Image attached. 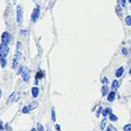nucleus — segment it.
I'll return each instance as SVG.
<instances>
[{
    "instance_id": "f257e3e1",
    "label": "nucleus",
    "mask_w": 131,
    "mask_h": 131,
    "mask_svg": "<svg viewBox=\"0 0 131 131\" xmlns=\"http://www.w3.org/2000/svg\"><path fill=\"white\" fill-rule=\"evenodd\" d=\"M8 52H9L8 46L2 43L0 45V58H5L7 56V54H8Z\"/></svg>"
},
{
    "instance_id": "f03ea898",
    "label": "nucleus",
    "mask_w": 131,
    "mask_h": 131,
    "mask_svg": "<svg viewBox=\"0 0 131 131\" xmlns=\"http://www.w3.org/2000/svg\"><path fill=\"white\" fill-rule=\"evenodd\" d=\"M20 57H21V53L19 52V49H17V52H16L15 55H14V60H13V64H12V67L14 68H16V66H17L18 62H19L20 61Z\"/></svg>"
},
{
    "instance_id": "7ed1b4c3",
    "label": "nucleus",
    "mask_w": 131,
    "mask_h": 131,
    "mask_svg": "<svg viewBox=\"0 0 131 131\" xmlns=\"http://www.w3.org/2000/svg\"><path fill=\"white\" fill-rule=\"evenodd\" d=\"M39 14H40V10H39V7L38 6L33 10V14H32V21L33 23H36L38 18L39 17Z\"/></svg>"
},
{
    "instance_id": "20e7f679",
    "label": "nucleus",
    "mask_w": 131,
    "mask_h": 131,
    "mask_svg": "<svg viewBox=\"0 0 131 131\" xmlns=\"http://www.w3.org/2000/svg\"><path fill=\"white\" fill-rule=\"evenodd\" d=\"M10 39H11V36L8 32H4L2 34V42H3V44L7 45L9 43V41H10Z\"/></svg>"
},
{
    "instance_id": "39448f33",
    "label": "nucleus",
    "mask_w": 131,
    "mask_h": 131,
    "mask_svg": "<svg viewBox=\"0 0 131 131\" xmlns=\"http://www.w3.org/2000/svg\"><path fill=\"white\" fill-rule=\"evenodd\" d=\"M23 21V10H21V5L17 6V23H21Z\"/></svg>"
},
{
    "instance_id": "423d86ee",
    "label": "nucleus",
    "mask_w": 131,
    "mask_h": 131,
    "mask_svg": "<svg viewBox=\"0 0 131 131\" xmlns=\"http://www.w3.org/2000/svg\"><path fill=\"white\" fill-rule=\"evenodd\" d=\"M115 96H116L115 92H113V91L110 92V93L108 94V95H107V100L110 103H112L114 101V99H115Z\"/></svg>"
},
{
    "instance_id": "0eeeda50",
    "label": "nucleus",
    "mask_w": 131,
    "mask_h": 131,
    "mask_svg": "<svg viewBox=\"0 0 131 131\" xmlns=\"http://www.w3.org/2000/svg\"><path fill=\"white\" fill-rule=\"evenodd\" d=\"M31 93H32V96L33 97H38V94H39V89H38V88H37V86H34V88H32V89H31Z\"/></svg>"
},
{
    "instance_id": "6e6552de",
    "label": "nucleus",
    "mask_w": 131,
    "mask_h": 131,
    "mask_svg": "<svg viewBox=\"0 0 131 131\" xmlns=\"http://www.w3.org/2000/svg\"><path fill=\"white\" fill-rule=\"evenodd\" d=\"M123 72H124V68L123 67H119V69L116 71V73H115V76L117 77V78H119V77L122 76Z\"/></svg>"
},
{
    "instance_id": "1a4fd4ad",
    "label": "nucleus",
    "mask_w": 131,
    "mask_h": 131,
    "mask_svg": "<svg viewBox=\"0 0 131 131\" xmlns=\"http://www.w3.org/2000/svg\"><path fill=\"white\" fill-rule=\"evenodd\" d=\"M108 94H109V88L106 85H104V86H102V95L103 96H105V95H107Z\"/></svg>"
},
{
    "instance_id": "9d476101",
    "label": "nucleus",
    "mask_w": 131,
    "mask_h": 131,
    "mask_svg": "<svg viewBox=\"0 0 131 131\" xmlns=\"http://www.w3.org/2000/svg\"><path fill=\"white\" fill-rule=\"evenodd\" d=\"M21 76H23V79L25 81V82H27V81L29 79V74L25 71H23V73H21Z\"/></svg>"
},
{
    "instance_id": "9b49d317",
    "label": "nucleus",
    "mask_w": 131,
    "mask_h": 131,
    "mask_svg": "<svg viewBox=\"0 0 131 131\" xmlns=\"http://www.w3.org/2000/svg\"><path fill=\"white\" fill-rule=\"evenodd\" d=\"M110 113H112V109L111 108H106V109H104V110H103V112H102V114L104 117L108 116V114H110Z\"/></svg>"
},
{
    "instance_id": "f8f14e48",
    "label": "nucleus",
    "mask_w": 131,
    "mask_h": 131,
    "mask_svg": "<svg viewBox=\"0 0 131 131\" xmlns=\"http://www.w3.org/2000/svg\"><path fill=\"white\" fill-rule=\"evenodd\" d=\"M119 81H118V80H113V82H112V88H113V89L117 90L118 88H119Z\"/></svg>"
},
{
    "instance_id": "ddd939ff",
    "label": "nucleus",
    "mask_w": 131,
    "mask_h": 131,
    "mask_svg": "<svg viewBox=\"0 0 131 131\" xmlns=\"http://www.w3.org/2000/svg\"><path fill=\"white\" fill-rule=\"evenodd\" d=\"M109 119H110V121H118V117L115 115V114H113V113H110L109 114Z\"/></svg>"
},
{
    "instance_id": "4468645a",
    "label": "nucleus",
    "mask_w": 131,
    "mask_h": 131,
    "mask_svg": "<svg viewBox=\"0 0 131 131\" xmlns=\"http://www.w3.org/2000/svg\"><path fill=\"white\" fill-rule=\"evenodd\" d=\"M15 96H16V93H15V92H13V93L11 94L10 97H9V98H8V101H7V102H8V103H12V102H14V99H15Z\"/></svg>"
},
{
    "instance_id": "2eb2a0df",
    "label": "nucleus",
    "mask_w": 131,
    "mask_h": 131,
    "mask_svg": "<svg viewBox=\"0 0 131 131\" xmlns=\"http://www.w3.org/2000/svg\"><path fill=\"white\" fill-rule=\"evenodd\" d=\"M38 106V103L37 102H32L29 105V111H32V110H34L36 107Z\"/></svg>"
},
{
    "instance_id": "dca6fc26",
    "label": "nucleus",
    "mask_w": 131,
    "mask_h": 131,
    "mask_svg": "<svg viewBox=\"0 0 131 131\" xmlns=\"http://www.w3.org/2000/svg\"><path fill=\"white\" fill-rule=\"evenodd\" d=\"M125 23H126V24L128 25V26H131V16L130 15L127 16V17L125 18Z\"/></svg>"
},
{
    "instance_id": "f3484780",
    "label": "nucleus",
    "mask_w": 131,
    "mask_h": 131,
    "mask_svg": "<svg viewBox=\"0 0 131 131\" xmlns=\"http://www.w3.org/2000/svg\"><path fill=\"white\" fill-rule=\"evenodd\" d=\"M106 122H107V119H103V121L101 122V126H100L101 130H104L105 126H106Z\"/></svg>"
},
{
    "instance_id": "a211bd4d",
    "label": "nucleus",
    "mask_w": 131,
    "mask_h": 131,
    "mask_svg": "<svg viewBox=\"0 0 131 131\" xmlns=\"http://www.w3.org/2000/svg\"><path fill=\"white\" fill-rule=\"evenodd\" d=\"M123 130L124 131H131V124H126L123 127Z\"/></svg>"
},
{
    "instance_id": "6ab92c4d",
    "label": "nucleus",
    "mask_w": 131,
    "mask_h": 131,
    "mask_svg": "<svg viewBox=\"0 0 131 131\" xmlns=\"http://www.w3.org/2000/svg\"><path fill=\"white\" fill-rule=\"evenodd\" d=\"M0 63H1L2 67H5L6 65V59L5 58H0Z\"/></svg>"
},
{
    "instance_id": "aec40b11",
    "label": "nucleus",
    "mask_w": 131,
    "mask_h": 131,
    "mask_svg": "<svg viewBox=\"0 0 131 131\" xmlns=\"http://www.w3.org/2000/svg\"><path fill=\"white\" fill-rule=\"evenodd\" d=\"M43 72L42 71H38V74H37V76H36V80H37V82H38V79H41V78H43ZM36 82V83H37Z\"/></svg>"
},
{
    "instance_id": "412c9836",
    "label": "nucleus",
    "mask_w": 131,
    "mask_h": 131,
    "mask_svg": "<svg viewBox=\"0 0 131 131\" xmlns=\"http://www.w3.org/2000/svg\"><path fill=\"white\" fill-rule=\"evenodd\" d=\"M30 112V111H29V106H24L23 108V113H29V112Z\"/></svg>"
},
{
    "instance_id": "4be33fe9",
    "label": "nucleus",
    "mask_w": 131,
    "mask_h": 131,
    "mask_svg": "<svg viewBox=\"0 0 131 131\" xmlns=\"http://www.w3.org/2000/svg\"><path fill=\"white\" fill-rule=\"evenodd\" d=\"M55 119H56V117H55V112H54V108H52V121L54 122Z\"/></svg>"
},
{
    "instance_id": "5701e85b",
    "label": "nucleus",
    "mask_w": 131,
    "mask_h": 131,
    "mask_svg": "<svg viewBox=\"0 0 131 131\" xmlns=\"http://www.w3.org/2000/svg\"><path fill=\"white\" fill-rule=\"evenodd\" d=\"M37 128H38V131H44V127L42 126L40 123H38V124H37Z\"/></svg>"
},
{
    "instance_id": "b1692460",
    "label": "nucleus",
    "mask_w": 131,
    "mask_h": 131,
    "mask_svg": "<svg viewBox=\"0 0 131 131\" xmlns=\"http://www.w3.org/2000/svg\"><path fill=\"white\" fill-rule=\"evenodd\" d=\"M102 83L103 84H107V83H108V79H107V78L106 77H104V78L102 79Z\"/></svg>"
},
{
    "instance_id": "393cba45",
    "label": "nucleus",
    "mask_w": 131,
    "mask_h": 131,
    "mask_svg": "<svg viewBox=\"0 0 131 131\" xmlns=\"http://www.w3.org/2000/svg\"><path fill=\"white\" fill-rule=\"evenodd\" d=\"M121 52H122V53L124 55H127L128 54V50H127V48H125V47H123L122 50H121Z\"/></svg>"
},
{
    "instance_id": "a878e982",
    "label": "nucleus",
    "mask_w": 131,
    "mask_h": 131,
    "mask_svg": "<svg viewBox=\"0 0 131 131\" xmlns=\"http://www.w3.org/2000/svg\"><path fill=\"white\" fill-rule=\"evenodd\" d=\"M101 112H103V108H102V107H99L98 112H97V113H96V117H99V115H100Z\"/></svg>"
},
{
    "instance_id": "bb28decb",
    "label": "nucleus",
    "mask_w": 131,
    "mask_h": 131,
    "mask_svg": "<svg viewBox=\"0 0 131 131\" xmlns=\"http://www.w3.org/2000/svg\"><path fill=\"white\" fill-rule=\"evenodd\" d=\"M23 66H21V67H20L19 68V70H18V71H17V73H18V74H20V73H23Z\"/></svg>"
},
{
    "instance_id": "cd10ccee",
    "label": "nucleus",
    "mask_w": 131,
    "mask_h": 131,
    "mask_svg": "<svg viewBox=\"0 0 131 131\" xmlns=\"http://www.w3.org/2000/svg\"><path fill=\"white\" fill-rule=\"evenodd\" d=\"M121 5L123 7L126 6V0H121Z\"/></svg>"
},
{
    "instance_id": "c85d7f7f",
    "label": "nucleus",
    "mask_w": 131,
    "mask_h": 131,
    "mask_svg": "<svg viewBox=\"0 0 131 131\" xmlns=\"http://www.w3.org/2000/svg\"><path fill=\"white\" fill-rule=\"evenodd\" d=\"M55 128H56V129H57V130H58V131H61L60 126H58V125H56V126H55Z\"/></svg>"
},
{
    "instance_id": "c756f323",
    "label": "nucleus",
    "mask_w": 131,
    "mask_h": 131,
    "mask_svg": "<svg viewBox=\"0 0 131 131\" xmlns=\"http://www.w3.org/2000/svg\"><path fill=\"white\" fill-rule=\"evenodd\" d=\"M3 128V123H2V121H0V129Z\"/></svg>"
},
{
    "instance_id": "7c9ffc66",
    "label": "nucleus",
    "mask_w": 131,
    "mask_h": 131,
    "mask_svg": "<svg viewBox=\"0 0 131 131\" xmlns=\"http://www.w3.org/2000/svg\"><path fill=\"white\" fill-rule=\"evenodd\" d=\"M105 131H112V127H109V128H107V129L106 130H105Z\"/></svg>"
},
{
    "instance_id": "2f4dec72",
    "label": "nucleus",
    "mask_w": 131,
    "mask_h": 131,
    "mask_svg": "<svg viewBox=\"0 0 131 131\" xmlns=\"http://www.w3.org/2000/svg\"><path fill=\"white\" fill-rule=\"evenodd\" d=\"M1 95H2V90L0 89V98H1Z\"/></svg>"
},
{
    "instance_id": "473e14b6",
    "label": "nucleus",
    "mask_w": 131,
    "mask_h": 131,
    "mask_svg": "<svg viewBox=\"0 0 131 131\" xmlns=\"http://www.w3.org/2000/svg\"><path fill=\"white\" fill-rule=\"evenodd\" d=\"M31 131H37V129H36V128H32V129H31Z\"/></svg>"
},
{
    "instance_id": "72a5a7b5",
    "label": "nucleus",
    "mask_w": 131,
    "mask_h": 131,
    "mask_svg": "<svg viewBox=\"0 0 131 131\" xmlns=\"http://www.w3.org/2000/svg\"><path fill=\"white\" fill-rule=\"evenodd\" d=\"M129 74L131 75V67H130V69H129Z\"/></svg>"
},
{
    "instance_id": "f704fd0d",
    "label": "nucleus",
    "mask_w": 131,
    "mask_h": 131,
    "mask_svg": "<svg viewBox=\"0 0 131 131\" xmlns=\"http://www.w3.org/2000/svg\"><path fill=\"white\" fill-rule=\"evenodd\" d=\"M128 2H129V3L131 4V0H128Z\"/></svg>"
}]
</instances>
